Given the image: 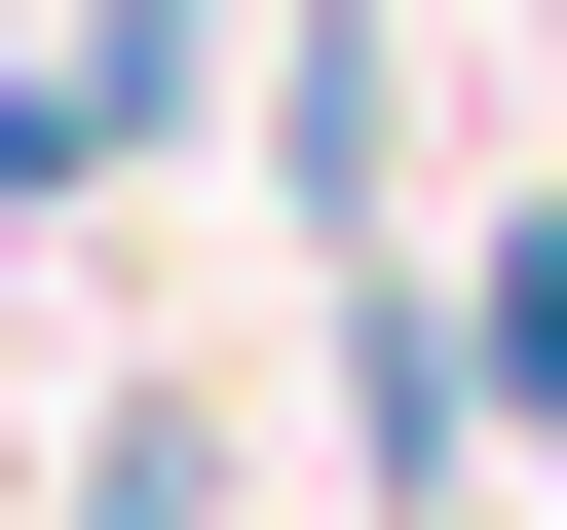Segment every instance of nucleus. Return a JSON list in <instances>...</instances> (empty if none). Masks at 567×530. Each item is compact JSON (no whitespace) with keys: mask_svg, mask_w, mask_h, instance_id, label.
<instances>
[{"mask_svg":"<svg viewBox=\"0 0 567 530\" xmlns=\"http://www.w3.org/2000/svg\"><path fill=\"white\" fill-rule=\"evenodd\" d=\"M76 530H227V417H189V379H152V417H114V455H76Z\"/></svg>","mask_w":567,"mask_h":530,"instance_id":"obj_2","label":"nucleus"},{"mask_svg":"<svg viewBox=\"0 0 567 530\" xmlns=\"http://www.w3.org/2000/svg\"><path fill=\"white\" fill-rule=\"evenodd\" d=\"M454 417L567 455V190H492V265H454Z\"/></svg>","mask_w":567,"mask_h":530,"instance_id":"obj_1","label":"nucleus"}]
</instances>
